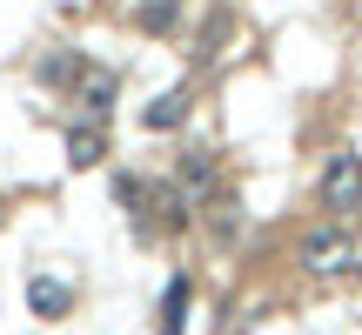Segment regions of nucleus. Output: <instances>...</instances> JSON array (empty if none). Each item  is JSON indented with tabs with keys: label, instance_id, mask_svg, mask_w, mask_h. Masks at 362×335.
Returning <instances> with one entry per match:
<instances>
[{
	"label": "nucleus",
	"instance_id": "1",
	"mask_svg": "<svg viewBox=\"0 0 362 335\" xmlns=\"http://www.w3.org/2000/svg\"><path fill=\"white\" fill-rule=\"evenodd\" d=\"M296 255H302V269H309V275H322V282H329V275H349L356 261H362V242H356L349 228H309Z\"/></svg>",
	"mask_w": 362,
	"mask_h": 335
},
{
	"label": "nucleus",
	"instance_id": "2",
	"mask_svg": "<svg viewBox=\"0 0 362 335\" xmlns=\"http://www.w3.org/2000/svg\"><path fill=\"white\" fill-rule=\"evenodd\" d=\"M315 201H322L329 215L362 208V155H329L322 161V181H315Z\"/></svg>",
	"mask_w": 362,
	"mask_h": 335
},
{
	"label": "nucleus",
	"instance_id": "3",
	"mask_svg": "<svg viewBox=\"0 0 362 335\" xmlns=\"http://www.w3.org/2000/svg\"><path fill=\"white\" fill-rule=\"evenodd\" d=\"M27 309H34V315H47V322H61V315L74 309V288H67V282H54V275H34V282H27Z\"/></svg>",
	"mask_w": 362,
	"mask_h": 335
},
{
	"label": "nucleus",
	"instance_id": "4",
	"mask_svg": "<svg viewBox=\"0 0 362 335\" xmlns=\"http://www.w3.org/2000/svg\"><path fill=\"white\" fill-rule=\"evenodd\" d=\"M74 101L88 107L94 121H101L107 107H115V74H107V67H81V81H74Z\"/></svg>",
	"mask_w": 362,
	"mask_h": 335
},
{
	"label": "nucleus",
	"instance_id": "5",
	"mask_svg": "<svg viewBox=\"0 0 362 335\" xmlns=\"http://www.w3.org/2000/svg\"><path fill=\"white\" fill-rule=\"evenodd\" d=\"M67 161H74V168H101V161H107V134H101V121H88V128L67 134Z\"/></svg>",
	"mask_w": 362,
	"mask_h": 335
},
{
	"label": "nucleus",
	"instance_id": "6",
	"mask_svg": "<svg viewBox=\"0 0 362 335\" xmlns=\"http://www.w3.org/2000/svg\"><path fill=\"white\" fill-rule=\"evenodd\" d=\"M188 121V94L181 88H168L161 101H148V114H141V128H155V134H168V128H181Z\"/></svg>",
	"mask_w": 362,
	"mask_h": 335
},
{
	"label": "nucleus",
	"instance_id": "7",
	"mask_svg": "<svg viewBox=\"0 0 362 335\" xmlns=\"http://www.w3.org/2000/svg\"><path fill=\"white\" fill-rule=\"evenodd\" d=\"M181 188H188V194L215 188V155H208V148H188V155H181Z\"/></svg>",
	"mask_w": 362,
	"mask_h": 335
},
{
	"label": "nucleus",
	"instance_id": "8",
	"mask_svg": "<svg viewBox=\"0 0 362 335\" xmlns=\"http://www.w3.org/2000/svg\"><path fill=\"white\" fill-rule=\"evenodd\" d=\"M175 7L181 0H141V7H134V27H141V34H161V27L175 20Z\"/></svg>",
	"mask_w": 362,
	"mask_h": 335
},
{
	"label": "nucleus",
	"instance_id": "9",
	"mask_svg": "<svg viewBox=\"0 0 362 335\" xmlns=\"http://www.w3.org/2000/svg\"><path fill=\"white\" fill-rule=\"evenodd\" d=\"M181 315H188V282H168V309H161V335H181Z\"/></svg>",
	"mask_w": 362,
	"mask_h": 335
},
{
	"label": "nucleus",
	"instance_id": "10",
	"mask_svg": "<svg viewBox=\"0 0 362 335\" xmlns=\"http://www.w3.org/2000/svg\"><path fill=\"white\" fill-rule=\"evenodd\" d=\"M40 81H54V88H61V81H81V61L74 54H47V61H40Z\"/></svg>",
	"mask_w": 362,
	"mask_h": 335
},
{
	"label": "nucleus",
	"instance_id": "11",
	"mask_svg": "<svg viewBox=\"0 0 362 335\" xmlns=\"http://www.w3.org/2000/svg\"><path fill=\"white\" fill-rule=\"evenodd\" d=\"M356 269H362V261H356Z\"/></svg>",
	"mask_w": 362,
	"mask_h": 335
}]
</instances>
